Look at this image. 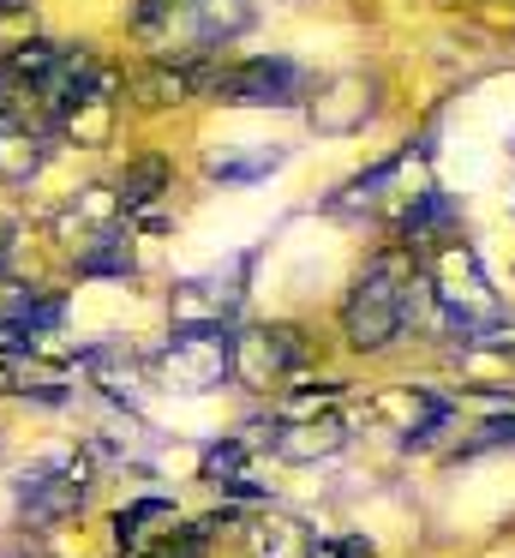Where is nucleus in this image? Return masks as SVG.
Segmentation results:
<instances>
[{"mask_svg":"<svg viewBox=\"0 0 515 558\" xmlns=\"http://www.w3.org/2000/svg\"><path fill=\"white\" fill-rule=\"evenodd\" d=\"M246 265H252V258H240L234 277ZM234 277H222V270H216V277L180 282V289H174V325H228V318H234V306H240V294H246Z\"/></svg>","mask_w":515,"mask_h":558,"instance_id":"obj_7","label":"nucleus"},{"mask_svg":"<svg viewBox=\"0 0 515 558\" xmlns=\"http://www.w3.org/2000/svg\"><path fill=\"white\" fill-rule=\"evenodd\" d=\"M0 258H7V222H0Z\"/></svg>","mask_w":515,"mask_h":558,"instance_id":"obj_17","label":"nucleus"},{"mask_svg":"<svg viewBox=\"0 0 515 558\" xmlns=\"http://www.w3.org/2000/svg\"><path fill=\"white\" fill-rule=\"evenodd\" d=\"M347 445V421L323 414V421H294L282 433H270V450L282 462H318V457H335Z\"/></svg>","mask_w":515,"mask_h":558,"instance_id":"obj_9","label":"nucleus"},{"mask_svg":"<svg viewBox=\"0 0 515 558\" xmlns=\"http://www.w3.org/2000/svg\"><path fill=\"white\" fill-rule=\"evenodd\" d=\"M120 222H126V210H120L114 186H78V193L54 210V234L72 246V253H90L96 241L120 234Z\"/></svg>","mask_w":515,"mask_h":558,"instance_id":"obj_6","label":"nucleus"},{"mask_svg":"<svg viewBox=\"0 0 515 558\" xmlns=\"http://www.w3.org/2000/svg\"><path fill=\"white\" fill-rule=\"evenodd\" d=\"M156 373L174 390H222L234 378V330L228 325H174L156 354Z\"/></svg>","mask_w":515,"mask_h":558,"instance_id":"obj_3","label":"nucleus"},{"mask_svg":"<svg viewBox=\"0 0 515 558\" xmlns=\"http://www.w3.org/2000/svg\"><path fill=\"white\" fill-rule=\"evenodd\" d=\"M270 169H282V150H258V157H216V162H210V181H222V186H252V181H263Z\"/></svg>","mask_w":515,"mask_h":558,"instance_id":"obj_13","label":"nucleus"},{"mask_svg":"<svg viewBox=\"0 0 515 558\" xmlns=\"http://www.w3.org/2000/svg\"><path fill=\"white\" fill-rule=\"evenodd\" d=\"M84 498H90V462H78V457L48 462V469H36L19 486V510L30 529H60L66 517L84 510Z\"/></svg>","mask_w":515,"mask_h":558,"instance_id":"obj_4","label":"nucleus"},{"mask_svg":"<svg viewBox=\"0 0 515 558\" xmlns=\"http://www.w3.org/2000/svg\"><path fill=\"white\" fill-rule=\"evenodd\" d=\"M168 181H174V169H168V157H132L126 169H120L114 193H120V210L126 217H138L144 205H156V198L168 193Z\"/></svg>","mask_w":515,"mask_h":558,"instance_id":"obj_12","label":"nucleus"},{"mask_svg":"<svg viewBox=\"0 0 515 558\" xmlns=\"http://www.w3.org/2000/svg\"><path fill=\"white\" fill-rule=\"evenodd\" d=\"M311 529L294 517H258L246 529V553L252 558H311Z\"/></svg>","mask_w":515,"mask_h":558,"instance_id":"obj_11","label":"nucleus"},{"mask_svg":"<svg viewBox=\"0 0 515 558\" xmlns=\"http://www.w3.org/2000/svg\"><path fill=\"white\" fill-rule=\"evenodd\" d=\"M156 517H174V505H168V498H138V505H126L114 517V541L120 546H138L144 522H156Z\"/></svg>","mask_w":515,"mask_h":558,"instance_id":"obj_14","label":"nucleus"},{"mask_svg":"<svg viewBox=\"0 0 515 558\" xmlns=\"http://www.w3.org/2000/svg\"><path fill=\"white\" fill-rule=\"evenodd\" d=\"M30 0H0V19H12V13H24Z\"/></svg>","mask_w":515,"mask_h":558,"instance_id":"obj_16","label":"nucleus"},{"mask_svg":"<svg viewBox=\"0 0 515 558\" xmlns=\"http://www.w3.org/2000/svg\"><path fill=\"white\" fill-rule=\"evenodd\" d=\"M503 445H515V414H491V421L462 445V457H479V450H503Z\"/></svg>","mask_w":515,"mask_h":558,"instance_id":"obj_15","label":"nucleus"},{"mask_svg":"<svg viewBox=\"0 0 515 558\" xmlns=\"http://www.w3.org/2000/svg\"><path fill=\"white\" fill-rule=\"evenodd\" d=\"M299 361H306V349H299V337L287 325L234 337V378H240V385H252V390L287 385V378L299 373Z\"/></svg>","mask_w":515,"mask_h":558,"instance_id":"obj_5","label":"nucleus"},{"mask_svg":"<svg viewBox=\"0 0 515 558\" xmlns=\"http://www.w3.org/2000/svg\"><path fill=\"white\" fill-rule=\"evenodd\" d=\"M198 90L216 102H234V109H294L306 97V66L287 54H252L234 66L198 61Z\"/></svg>","mask_w":515,"mask_h":558,"instance_id":"obj_2","label":"nucleus"},{"mask_svg":"<svg viewBox=\"0 0 515 558\" xmlns=\"http://www.w3.org/2000/svg\"><path fill=\"white\" fill-rule=\"evenodd\" d=\"M246 457H252L246 438H222V445H210L204 450V481H210L216 493H228V498H263V486H252V474H246Z\"/></svg>","mask_w":515,"mask_h":558,"instance_id":"obj_10","label":"nucleus"},{"mask_svg":"<svg viewBox=\"0 0 515 558\" xmlns=\"http://www.w3.org/2000/svg\"><path fill=\"white\" fill-rule=\"evenodd\" d=\"M54 157V126L42 121H0V181L7 186H30Z\"/></svg>","mask_w":515,"mask_h":558,"instance_id":"obj_8","label":"nucleus"},{"mask_svg":"<svg viewBox=\"0 0 515 558\" xmlns=\"http://www.w3.org/2000/svg\"><path fill=\"white\" fill-rule=\"evenodd\" d=\"M414 277L419 270H414V253H407V246H383V253L366 258V270L354 277V289H347V301H342V330H347L354 349L378 354L402 337Z\"/></svg>","mask_w":515,"mask_h":558,"instance_id":"obj_1","label":"nucleus"}]
</instances>
